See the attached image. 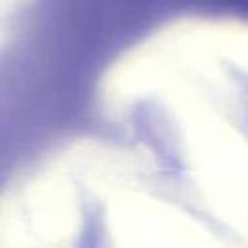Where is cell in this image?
I'll list each match as a JSON object with an SVG mask.
<instances>
[{"instance_id": "6da1fadb", "label": "cell", "mask_w": 248, "mask_h": 248, "mask_svg": "<svg viewBox=\"0 0 248 248\" xmlns=\"http://www.w3.org/2000/svg\"><path fill=\"white\" fill-rule=\"evenodd\" d=\"M25 0H2V6L8 10V8H12V6H19V4H23Z\"/></svg>"}]
</instances>
